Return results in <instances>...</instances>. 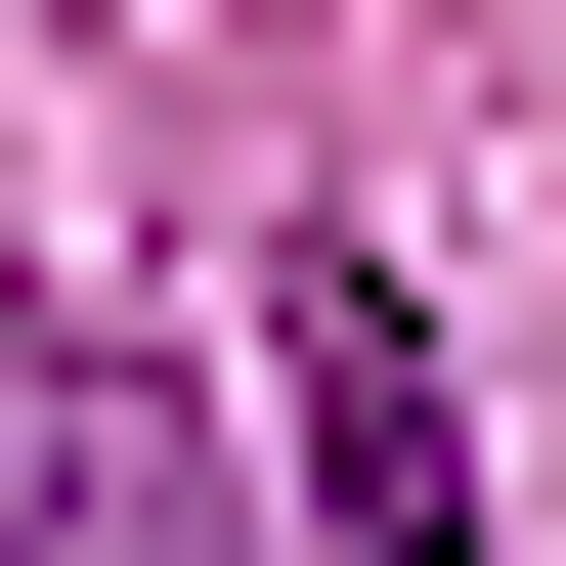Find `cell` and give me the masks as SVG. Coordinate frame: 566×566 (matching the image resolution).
Here are the masks:
<instances>
[{
	"mask_svg": "<svg viewBox=\"0 0 566 566\" xmlns=\"http://www.w3.org/2000/svg\"><path fill=\"white\" fill-rule=\"evenodd\" d=\"M262 436H305V566H480V392H436L392 218H305V262H262Z\"/></svg>",
	"mask_w": 566,
	"mask_h": 566,
	"instance_id": "1",
	"label": "cell"
}]
</instances>
